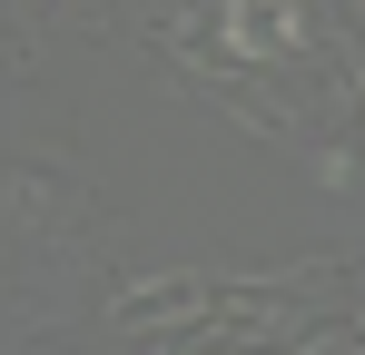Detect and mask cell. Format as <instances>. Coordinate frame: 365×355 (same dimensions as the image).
<instances>
[{
    "label": "cell",
    "mask_w": 365,
    "mask_h": 355,
    "mask_svg": "<svg viewBox=\"0 0 365 355\" xmlns=\"http://www.w3.org/2000/svg\"><path fill=\"white\" fill-rule=\"evenodd\" d=\"M287 40H297V0H237V10H227V50H287Z\"/></svg>",
    "instance_id": "1"
}]
</instances>
